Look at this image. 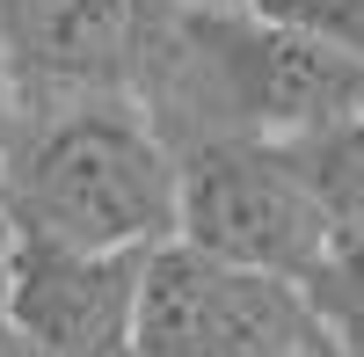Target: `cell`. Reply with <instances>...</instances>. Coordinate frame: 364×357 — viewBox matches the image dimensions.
<instances>
[{"label": "cell", "instance_id": "obj_1", "mask_svg": "<svg viewBox=\"0 0 364 357\" xmlns=\"http://www.w3.org/2000/svg\"><path fill=\"white\" fill-rule=\"evenodd\" d=\"M139 110L175 154L204 139H299L336 117H364V58L299 37L255 8L168 0L139 58Z\"/></svg>", "mask_w": 364, "mask_h": 357}, {"label": "cell", "instance_id": "obj_2", "mask_svg": "<svg viewBox=\"0 0 364 357\" xmlns=\"http://www.w3.org/2000/svg\"><path fill=\"white\" fill-rule=\"evenodd\" d=\"M0 233L87 255H154L182 241V154L132 95L22 117Z\"/></svg>", "mask_w": 364, "mask_h": 357}, {"label": "cell", "instance_id": "obj_3", "mask_svg": "<svg viewBox=\"0 0 364 357\" xmlns=\"http://www.w3.org/2000/svg\"><path fill=\"white\" fill-rule=\"evenodd\" d=\"M182 241L233 270L314 277L336 219L284 139H204L182 154Z\"/></svg>", "mask_w": 364, "mask_h": 357}, {"label": "cell", "instance_id": "obj_4", "mask_svg": "<svg viewBox=\"0 0 364 357\" xmlns=\"http://www.w3.org/2000/svg\"><path fill=\"white\" fill-rule=\"evenodd\" d=\"M132 357H336V343L299 277L233 270L190 241H168L146 262Z\"/></svg>", "mask_w": 364, "mask_h": 357}, {"label": "cell", "instance_id": "obj_5", "mask_svg": "<svg viewBox=\"0 0 364 357\" xmlns=\"http://www.w3.org/2000/svg\"><path fill=\"white\" fill-rule=\"evenodd\" d=\"M168 0H0V44L22 117L73 102H139V58Z\"/></svg>", "mask_w": 364, "mask_h": 357}, {"label": "cell", "instance_id": "obj_6", "mask_svg": "<svg viewBox=\"0 0 364 357\" xmlns=\"http://www.w3.org/2000/svg\"><path fill=\"white\" fill-rule=\"evenodd\" d=\"M154 255H87L51 241H15L0 255V314L51 357H132L139 299Z\"/></svg>", "mask_w": 364, "mask_h": 357}, {"label": "cell", "instance_id": "obj_7", "mask_svg": "<svg viewBox=\"0 0 364 357\" xmlns=\"http://www.w3.org/2000/svg\"><path fill=\"white\" fill-rule=\"evenodd\" d=\"M284 146H291V161L306 168L314 197L328 204L336 233H364V117H336V124L299 132Z\"/></svg>", "mask_w": 364, "mask_h": 357}, {"label": "cell", "instance_id": "obj_8", "mask_svg": "<svg viewBox=\"0 0 364 357\" xmlns=\"http://www.w3.org/2000/svg\"><path fill=\"white\" fill-rule=\"evenodd\" d=\"M306 299L321 314L336 357H364V233H336V248L314 262Z\"/></svg>", "mask_w": 364, "mask_h": 357}, {"label": "cell", "instance_id": "obj_9", "mask_svg": "<svg viewBox=\"0 0 364 357\" xmlns=\"http://www.w3.org/2000/svg\"><path fill=\"white\" fill-rule=\"evenodd\" d=\"M240 8H255L262 22H284L299 37H321V44L364 58V0H240Z\"/></svg>", "mask_w": 364, "mask_h": 357}, {"label": "cell", "instance_id": "obj_10", "mask_svg": "<svg viewBox=\"0 0 364 357\" xmlns=\"http://www.w3.org/2000/svg\"><path fill=\"white\" fill-rule=\"evenodd\" d=\"M15 132H22V95H15V73H8V44H0V183H8Z\"/></svg>", "mask_w": 364, "mask_h": 357}, {"label": "cell", "instance_id": "obj_11", "mask_svg": "<svg viewBox=\"0 0 364 357\" xmlns=\"http://www.w3.org/2000/svg\"><path fill=\"white\" fill-rule=\"evenodd\" d=\"M0 357H51V350H44L37 336H22V329H15V321H8V314H0Z\"/></svg>", "mask_w": 364, "mask_h": 357}, {"label": "cell", "instance_id": "obj_12", "mask_svg": "<svg viewBox=\"0 0 364 357\" xmlns=\"http://www.w3.org/2000/svg\"><path fill=\"white\" fill-rule=\"evenodd\" d=\"M0 255H8V233H0Z\"/></svg>", "mask_w": 364, "mask_h": 357}]
</instances>
